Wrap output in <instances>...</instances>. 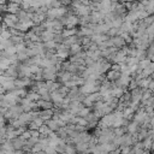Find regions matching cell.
<instances>
[{"instance_id": "obj_2", "label": "cell", "mask_w": 154, "mask_h": 154, "mask_svg": "<svg viewBox=\"0 0 154 154\" xmlns=\"http://www.w3.org/2000/svg\"><path fill=\"white\" fill-rule=\"evenodd\" d=\"M19 23V18L17 14H11V13H7L4 16V24L7 25V28H14L17 24Z\"/></svg>"}, {"instance_id": "obj_26", "label": "cell", "mask_w": 154, "mask_h": 154, "mask_svg": "<svg viewBox=\"0 0 154 154\" xmlns=\"http://www.w3.org/2000/svg\"><path fill=\"white\" fill-rule=\"evenodd\" d=\"M111 70H112V71H120V65H119V64H112Z\"/></svg>"}, {"instance_id": "obj_28", "label": "cell", "mask_w": 154, "mask_h": 154, "mask_svg": "<svg viewBox=\"0 0 154 154\" xmlns=\"http://www.w3.org/2000/svg\"><path fill=\"white\" fill-rule=\"evenodd\" d=\"M132 1H135V2H136V1H141V0H132Z\"/></svg>"}, {"instance_id": "obj_11", "label": "cell", "mask_w": 154, "mask_h": 154, "mask_svg": "<svg viewBox=\"0 0 154 154\" xmlns=\"http://www.w3.org/2000/svg\"><path fill=\"white\" fill-rule=\"evenodd\" d=\"M124 94H125V91H124V89H123L122 87H118V85H113V88H112V90H111V95H112L113 97L120 99V97H122Z\"/></svg>"}, {"instance_id": "obj_10", "label": "cell", "mask_w": 154, "mask_h": 154, "mask_svg": "<svg viewBox=\"0 0 154 154\" xmlns=\"http://www.w3.org/2000/svg\"><path fill=\"white\" fill-rule=\"evenodd\" d=\"M79 37H84V36H91L94 35V30L91 28H89L88 25L87 26H82L79 30H78V34H77Z\"/></svg>"}, {"instance_id": "obj_19", "label": "cell", "mask_w": 154, "mask_h": 154, "mask_svg": "<svg viewBox=\"0 0 154 154\" xmlns=\"http://www.w3.org/2000/svg\"><path fill=\"white\" fill-rule=\"evenodd\" d=\"M72 144H73V143H66L63 154H76V153H77L76 146H72Z\"/></svg>"}, {"instance_id": "obj_24", "label": "cell", "mask_w": 154, "mask_h": 154, "mask_svg": "<svg viewBox=\"0 0 154 154\" xmlns=\"http://www.w3.org/2000/svg\"><path fill=\"white\" fill-rule=\"evenodd\" d=\"M89 113H90V108L84 106V107H82V108H81V111L78 112V114H77V116H78V117H83V118H87V116H88Z\"/></svg>"}, {"instance_id": "obj_14", "label": "cell", "mask_w": 154, "mask_h": 154, "mask_svg": "<svg viewBox=\"0 0 154 154\" xmlns=\"http://www.w3.org/2000/svg\"><path fill=\"white\" fill-rule=\"evenodd\" d=\"M78 34V31H77V29L76 28H66V29H64L63 31H61V35L66 38V37H70V36H75V35H77Z\"/></svg>"}, {"instance_id": "obj_27", "label": "cell", "mask_w": 154, "mask_h": 154, "mask_svg": "<svg viewBox=\"0 0 154 154\" xmlns=\"http://www.w3.org/2000/svg\"><path fill=\"white\" fill-rule=\"evenodd\" d=\"M11 154H24V152H23V149H18V150H17V149H14Z\"/></svg>"}, {"instance_id": "obj_21", "label": "cell", "mask_w": 154, "mask_h": 154, "mask_svg": "<svg viewBox=\"0 0 154 154\" xmlns=\"http://www.w3.org/2000/svg\"><path fill=\"white\" fill-rule=\"evenodd\" d=\"M150 64H152V60H150V59H144V60H141V61L138 63V67L143 71V70L148 69Z\"/></svg>"}, {"instance_id": "obj_5", "label": "cell", "mask_w": 154, "mask_h": 154, "mask_svg": "<svg viewBox=\"0 0 154 154\" xmlns=\"http://www.w3.org/2000/svg\"><path fill=\"white\" fill-rule=\"evenodd\" d=\"M72 77H73V73H71V72H69V71L61 70V71H59V73H58V79H59V82H60L61 84L67 83L69 81L72 79Z\"/></svg>"}, {"instance_id": "obj_3", "label": "cell", "mask_w": 154, "mask_h": 154, "mask_svg": "<svg viewBox=\"0 0 154 154\" xmlns=\"http://www.w3.org/2000/svg\"><path fill=\"white\" fill-rule=\"evenodd\" d=\"M64 100H65V96L59 90H55V91H52L51 93V101L54 103V106L60 107L61 103L64 102Z\"/></svg>"}, {"instance_id": "obj_15", "label": "cell", "mask_w": 154, "mask_h": 154, "mask_svg": "<svg viewBox=\"0 0 154 154\" xmlns=\"http://www.w3.org/2000/svg\"><path fill=\"white\" fill-rule=\"evenodd\" d=\"M37 105L42 109H52L53 106H54V103L52 101H45V100H38L37 101Z\"/></svg>"}, {"instance_id": "obj_7", "label": "cell", "mask_w": 154, "mask_h": 154, "mask_svg": "<svg viewBox=\"0 0 154 154\" xmlns=\"http://www.w3.org/2000/svg\"><path fill=\"white\" fill-rule=\"evenodd\" d=\"M12 142V144H13V148L14 149H23L24 148V146L26 144V140H24L22 136H19V137H16L14 140H12L11 141Z\"/></svg>"}, {"instance_id": "obj_23", "label": "cell", "mask_w": 154, "mask_h": 154, "mask_svg": "<svg viewBox=\"0 0 154 154\" xmlns=\"http://www.w3.org/2000/svg\"><path fill=\"white\" fill-rule=\"evenodd\" d=\"M144 144V149H150L153 146V136H148L144 141H142Z\"/></svg>"}, {"instance_id": "obj_6", "label": "cell", "mask_w": 154, "mask_h": 154, "mask_svg": "<svg viewBox=\"0 0 154 154\" xmlns=\"http://www.w3.org/2000/svg\"><path fill=\"white\" fill-rule=\"evenodd\" d=\"M20 5L17 4V2H13V1H8L7 2V12L11 13V14H18L20 12Z\"/></svg>"}, {"instance_id": "obj_1", "label": "cell", "mask_w": 154, "mask_h": 154, "mask_svg": "<svg viewBox=\"0 0 154 154\" xmlns=\"http://www.w3.org/2000/svg\"><path fill=\"white\" fill-rule=\"evenodd\" d=\"M66 12H67V8L65 6H61L59 8H49L46 14L48 19H61L63 17L66 16Z\"/></svg>"}, {"instance_id": "obj_16", "label": "cell", "mask_w": 154, "mask_h": 154, "mask_svg": "<svg viewBox=\"0 0 154 154\" xmlns=\"http://www.w3.org/2000/svg\"><path fill=\"white\" fill-rule=\"evenodd\" d=\"M26 99H29L30 101L37 102L38 100H41V95H40L37 91H35V90H30V91L28 93V95H26Z\"/></svg>"}, {"instance_id": "obj_17", "label": "cell", "mask_w": 154, "mask_h": 154, "mask_svg": "<svg viewBox=\"0 0 154 154\" xmlns=\"http://www.w3.org/2000/svg\"><path fill=\"white\" fill-rule=\"evenodd\" d=\"M75 146H76L77 152H79V153H88V150H89V143L79 142V143H77Z\"/></svg>"}, {"instance_id": "obj_13", "label": "cell", "mask_w": 154, "mask_h": 154, "mask_svg": "<svg viewBox=\"0 0 154 154\" xmlns=\"http://www.w3.org/2000/svg\"><path fill=\"white\" fill-rule=\"evenodd\" d=\"M120 76H122V72L120 71H112V70H109L107 72V77L106 78L109 82H116V81H118L120 78Z\"/></svg>"}, {"instance_id": "obj_4", "label": "cell", "mask_w": 154, "mask_h": 154, "mask_svg": "<svg viewBox=\"0 0 154 154\" xmlns=\"http://www.w3.org/2000/svg\"><path fill=\"white\" fill-rule=\"evenodd\" d=\"M131 81H132L131 75H129V73H122L120 78L114 82V85H118V87H129L130 83H131Z\"/></svg>"}, {"instance_id": "obj_20", "label": "cell", "mask_w": 154, "mask_h": 154, "mask_svg": "<svg viewBox=\"0 0 154 154\" xmlns=\"http://www.w3.org/2000/svg\"><path fill=\"white\" fill-rule=\"evenodd\" d=\"M82 48H83V46H82L81 43H75V45H72V46L70 47V52H71L72 55H75V54H78V53L83 52Z\"/></svg>"}, {"instance_id": "obj_25", "label": "cell", "mask_w": 154, "mask_h": 154, "mask_svg": "<svg viewBox=\"0 0 154 154\" xmlns=\"http://www.w3.org/2000/svg\"><path fill=\"white\" fill-rule=\"evenodd\" d=\"M147 35H148V37H149L150 41L154 40V24H150L147 28Z\"/></svg>"}, {"instance_id": "obj_12", "label": "cell", "mask_w": 154, "mask_h": 154, "mask_svg": "<svg viewBox=\"0 0 154 154\" xmlns=\"http://www.w3.org/2000/svg\"><path fill=\"white\" fill-rule=\"evenodd\" d=\"M138 123L137 122H135V120H132V122H130L129 123V125L126 126V131H128V134H131V135H135V134H137L138 132Z\"/></svg>"}, {"instance_id": "obj_22", "label": "cell", "mask_w": 154, "mask_h": 154, "mask_svg": "<svg viewBox=\"0 0 154 154\" xmlns=\"http://www.w3.org/2000/svg\"><path fill=\"white\" fill-rule=\"evenodd\" d=\"M125 131H126V126L116 128V129H114V135H116V137H120V136L125 135Z\"/></svg>"}, {"instance_id": "obj_29", "label": "cell", "mask_w": 154, "mask_h": 154, "mask_svg": "<svg viewBox=\"0 0 154 154\" xmlns=\"http://www.w3.org/2000/svg\"><path fill=\"white\" fill-rule=\"evenodd\" d=\"M82 154H88V153H82Z\"/></svg>"}, {"instance_id": "obj_8", "label": "cell", "mask_w": 154, "mask_h": 154, "mask_svg": "<svg viewBox=\"0 0 154 154\" xmlns=\"http://www.w3.org/2000/svg\"><path fill=\"white\" fill-rule=\"evenodd\" d=\"M38 114H40V117L45 120V122H47V120H51L52 118H53V116H54V109L52 108V109H41L40 112H38Z\"/></svg>"}, {"instance_id": "obj_9", "label": "cell", "mask_w": 154, "mask_h": 154, "mask_svg": "<svg viewBox=\"0 0 154 154\" xmlns=\"http://www.w3.org/2000/svg\"><path fill=\"white\" fill-rule=\"evenodd\" d=\"M40 37H41V41H42V42H48V41L54 40L55 34H54L53 31H51V30H45V31L40 35Z\"/></svg>"}, {"instance_id": "obj_18", "label": "cell", "mask_w": 154, "mask_h": 154, "mask_svg": "<svg viewBox=\"0 0 154 154\" xmlns=\"http://www.w3.org/2000/svg\"><path fill=\"white\" fill-rule=\"evenodd\" d=\"M46 124L48 125V128L52 130V131H58L59 129H60V126H59V124H58V122L57 120H54V119H51V120H47L46 122Z\"/></svg>"}]
</instances>
